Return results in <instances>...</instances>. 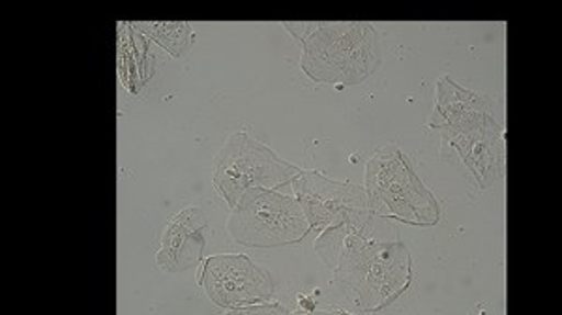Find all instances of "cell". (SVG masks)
Instances as JSON below:
<instances>
[{"label":"cell","instance_id":"6da1fadb","mask_svg":"<svg viewBox=\"0 0 562 315\" xmlns=\"http://www.w3.org/2000/svg\"><path fill=\"white\" fill-rule=\"evenodd\" d=\"M315 251L333 270L334 280L357 293L362 312L396 303L413 283V258L400 240H379L338 225L321 232Z\"/></svg>","mask_w":562,"mask_h":315},{"label":"cell","instance_id":"4fadbf2b","mask_svg":"<svg viewBox=\"0 0 562 315\" xmlns=\"http://www.w3.org/2000/svg\"><path fill=\"white\" fill-rule=\"evenodd\" d=\"M238 314H291V310L285 308L283 304L280 303H259L251 304V306H246V308L237 310Z\"/></svg>","mask_w":562,"mask_h":315},{"label":"cell","instance_id":"52a82bcc","mask_svg":"<svg viewBox=\"0 0 562 315\" xmlns=\"http://www.w3.org/2000/svg\"><path fill=\"white\" fill-rule=\"evenodd\" d=\"M199 285L220 308L233 312L267 303L274 295V280L243 254H217L203 261Z\"/></svg>","mask_w":562,"mask_h":315},{"label":"cell","instance_id":"277c9868","mask_svg":"<svg viewBox=\"0 0 562 315\" xmlns=\"http://www.w3.org/2000/svg\"><path fill=\"white\" fill-rule=\"evenodd\" d=\"M310 232L312 227L296 198L269 188H249L227 220L229 237L256 250L301 243Z\"/></svg>","mask_w":562,"mask_h":315},{"label":"cell","instance_id":"7a4b0ae2","mask_svg":"<svg viewBox=\"0 0 562 315\" xmlns=\"http://www.w3.org/2000/svg\"><path fill=\"white\" fill-rule=\"evenodd\" d=\"M381 63V36L371 23H319L302 42V70L317 83L362 85Z\"/></svg>","mask_w":562,"mask_h":315},{"label":"cell","instance_id":"8992f818","mask_svg":"<svg viewBox=\"0 0 562 315\" xmlns=\"http://www.w3.org/2000/svg\"><path fill=\"white\" fill-rule=\"evenodd\" d=\"M291 184L307 224L317 232L338 225L366 232L371 220L378 218L371 213L366 188L352 182L328 179L321 171H302Z\"/></svg>","mask_w":562,"mask_h":315},{"label":"cell","instance_id":"8fae6325","mask_svg":"<svg viewBox=\"0 0 562 315\" xmlns=\"http://www.w3.org/2000/svg\"><path fill=\"white\" fill-rule=\"evenodd\" d=\"M116 36L119 76L132 94H139L140 89L153 76L154 57L148 47V38L145 34L137 33L132 23H121Z\"/></svg>","mask_w":562,"mask_h":315},{"label":"cell","instance_id":"5b68a950","mask_svg":"<svg viewBox=\"0 0 562 315\" xmlns=\"http://www.w3.org/2000/svg\"><path fill=\"white\" fill-rule=\"evenodd\" d=\"M304 169L281 160L272 148L251 135H229L212 161V182L233 209L249 188H278L291 184Z\"/></svg>","mask_w":562,"mask_h":315},{"label":"cell","instance_id":"30bf717a","mask_svg":"<svg viewBox=\"0 0 562 315\" xmlns=\"http://www.w3.org/2000/svg\"><path fill=\"white\" fill-rule=\"evenodd\" d=\"M493 97L463 89L450 76H442L437 81V97L429 126L439 130L441 134L460 132L471 124L479 123L480 119L493 115Z\"/></svg>","mask_w":562,"mask_h":315},{"label":"cell","instance_id":"ba28073f","mask_svg":"<svg viewBox=\"0 0 562 315\" xmlns=\"http://www.w3.org/2000/svg\"><path fill=\"white\" fill-rule=\"evenodd\" d=\"M442 135V145L458 150L461 161L473 173L482 190H492L506 171V134L503 126L486 115L460 132Z\"/></svg>","mask_w":562,"mask_h":315},{"label":"cell","instance_id":"9c48e42d","mask_svg":"<svg viewBox=\"0 0 562 315\" xmlns=\"http://www.w3.org/2000/svg\"><path fill=\"white\" fill-rule=\"evenodd\" d=\"M209 216L203 209L192 206L175 214L161 235V245L156 263L166 272H184L205 261L206 238L203 229Z\"/></svg>","mask_w":562,"mask_h":315},{"label":"cell","instance_id":"5bb4252c","mask_svg":"<svg viewBox=\"0 0 562 315\" xmlns=\"http://www.w3.org/2000/svg\"><path fill=\"white\" fill-rule=\"evenodd\" d=\"M283 26L288 29L291 36H293L299 44H302L310 34L314 33L315 29L319 26V23H283Z\"/></svg>","mask_w":562,"mask_h":315},{"label":"cell","instance_id":"2e32d148","mask_svg":"<svg viewBox=\"0 0 562 315\" xmlns=\"http://www.w3.org/2000/svg\"><path fill=\"white\" fill-rule=\"evenodd\" d=\"M325 314H347V310L339 308V306H326Z\"/></svg>","mask_w":562,"mask_h":315},{"label":"cell","instance_id":"9a60e30c","mask_svg":"<svg viewBox=\"0 0 562 315\" xmlns=\"http://www.w3.org/2000/svg\"><path fill=\"white\" fill-rule=\"evenodd\" d=\"M299 308H301L302 312H315L314 299L306 295L299 296Z\"/></svg>","mask_w":562,"mask_h":315},{"label":"cell","instance_id":"7c38bea8","mask_svg":"<svg viewBox=\"0 0 562 315\" xmlns=\"http://www.w3.org/2000/svg\"><path fill=\"white\" fill-rule=\"evenodd\" d=\"M135 31L145 34L148 40L160 44L171 57L179 58L184 55L193 42L195 34L190 23H132Z\"/></svg>","mask_w":562,"mask_h":315},{"label":"cell","instance_id":"3957f363","mask_svg":"<svg viewBox=\"0 0 562 315\" xmlns=\"http://www.w3.org/2000/svg\"><path fill=\"white\" fill-rule=\"evenodd\" d=\"M366 193L371 213L409 225L429 227L441 220V205L396 145L378 148L366 166Z\"/></svg>","mask_w":562,"mask_h":315}]
</instances>
